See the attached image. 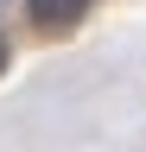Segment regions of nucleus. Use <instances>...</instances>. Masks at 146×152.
<instances>
[{
	"mask_svg": "<svg viewBox=\"0 0 146 152\" xmlns=\"http://www.w3.org/2000/svg\"><path fill=\"white\" fill-rule=\"evenodd\" d=\"M89 7H95V0H26V19H32L38 32H51V38H57V32H70V26H76Z\"/></svg>",
	"mask_w": 146,
	"mask_h": 152,
	"instance_id": "f257e3e1",
	"label": "nucleus"
},
{
	"mask_svg": "<svg viewBox=\"0 0 146 152\" xmlns=\"http://www.w3.org/2000/svg\"><path fill=\"white\" fill-rule=\"evenodd\" d=\"M0 70H7V38H0Z\"/></svg>",
	"mask_w": 146,
	"mask_h": 152,
	"instance_id": "f03ea898",
	"label": "nucleus"
}]
</instances>
